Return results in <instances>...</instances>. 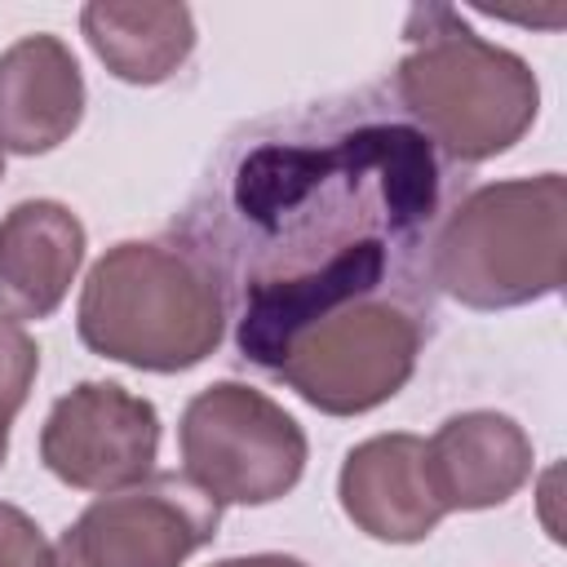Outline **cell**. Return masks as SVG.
Segmentation results:
<instances>
[{"label":"cell","mask_w":567,"mask_h":567,"mask_svg":"<svg viewBox=\"0 0 567 567\" xmlns=\"http://www.w3.org/2000/svg\"><path fill=\"white\" fill-rule=\"evenodd\" d=\"M346 518L385 545H416L443 523V505L430 483L425 439L377 434L346 452L337 474Z\"/></svg>","instance_id":"9c48e42d"},{"label":"cell","mask_w":567,"mask_h":567,"mask_svg":"<svg viewBox=\"0 0 567 567\" xmlns=\"http://www.w3.org/2000/svg\"><path fill=\"white\" fill-rule=\"evenodd\" d=\"M567 275L563 173L474 186L430 239V284L470 310L554 297Z\"/></svg>","instance_id":"277c9868"},{"label":"cell","mask_w":567,"mask_h":567,"mask_svg":"<svg viewBox=\"0 0 567 567\" xmlns=\"http://www.w3.org/2000/svg\"><path fill=\"white\" fill-rule=\"evenodd\" d=\"M0 567H53V545L40 523L9 501H0Z\"/></svg>","instance_id":"9a60e30c"},{"label":"cell","mask_w":567,"mask_h":567,"mask_svg":"<svg viewBox=\"0 0 567 567\" xmlns=\"http://www.w3.org/2000/svg\"><path fill=\"white\" fill-rule=\"evenodd\" d=\"M80 341L142 372H186L226 332V297L186 244L124 239L106 248L80 292Z\"/></svg>","instance_id":"3957f363"},{"label":"cell","mask_w":567,"mask_h":567,"mask_svg":"<svg viewBox=\"0 0 567 567\" xmlns=\"http://www.w3.org/2000/svg\"><path fill=\"white\" fill-rule=\"evenodd\" d=\"M443 164L430 137L372 97L319 102L230 137L182 217L213 270L235 346L275 368L315 319L368 297H421Z\"/></svg>","instance_id":"6da1fadb"},{"label":"cell","mask_w":567,"mask_h":567,"mask_svg":"<svg viewBox=\"0 0 567 567\" xmlns=\"http://www.w3.org/2000/svg\"><path fill=\"white\" fill-rule=\"evenodd\" d=\"M84 120V75L75 53L49 35H22L0 53V151L44 155Z\"/></svg>","instance_id":"30bf717a"},{"label":"cell","mask_w":567,"mask_h":567,"mask_svg":"<svg viewBox=\"0 0 567 567\" xmlns=\"http://www.w3.org/2000/svg\"><path fill=\"white\" fill-rule=\"evenodd\" d=\"M425 465L447 514L492 509L532 478V439L505 412H456L425 443Z\"/></svg>","instance_id":"7c38bea8"},{"label":"cell","mask_w":567,"mask_h":567,"mask_svg":"<svg viewBox=\"0 0 567 567\" xmlns=\"http://www.w3.org/2000/svg\"><path fill=\"white\" fill-rule=\"evenodd\" d=\"M186 478L217 505H270L301 483L306 430L270 394L244 381L204 385L177 425Z\"/></svg>","instance_id":"8992f818"},{"label":"cell","mask_w":567,"mask_h":567,"mask_svg":"<svg viewBox=\"0 0 567 567\" xmlns=\"http://www.w3.org/2000/svg\"><path fill=\"white\" fill-rule=\"evenodd\" d=\"M159 412L115 381H80L40 430L44 470L75 492H120L155 474Z\"/></svg>","instance_id":"ba28073f"},{"label":"cell","mask_w":567,"mask_h":567,"mask_svg":"<svg viewBox=\"0 0 567 567\" xmlns=\"http://www.w3.org/2000/svg\"><path fill=\"white\" fill-rule=\"evenodd\" d=\"M213 567H310V563H301L292 554H239V558H221Z\"/></svg>","instance_id":"2e32d148"},{"label":"cell","mask_w":567,"mask_h":567,"mask_svg":"<svg viewBox=\"0 0 567 567\" xmlns=\"http://www.w3.org/2000/svg\"><path fill=\"white\" fill-rule=\"evenodd\" d=\"M0 177H4V151H0Z\"/></svg>","instance_id":"e0dca14e"},{"label":"cell","mask_w":567,"mask_h":567,"mask_svg":"<svg viewBox=\"0 0 567 567\" xmlns=\"http://www.w3.org/2000/svg\"><path fill=\"white\" fill-rule=\"evenodd\" d=\"M221 505L177 470L97 496L53 545V567H182L217 536Z\"/></svg>","instance_id":"52a82bcc"},{"label":"cell","mask_w":567,"mask_h":567,"mask_svg":"<svg viewBox=\"0 0 567 567\" xmlns=\"http://www.w3.org/2000/svg\"><path fill=\"white\" fill-rule=\"evenodd\" d=\"M430 301L368 297L306 323L275 359V377L328 416H359L394 399L416 372Z\"/></svg>","instance_id":"5b68a950"},{"label":"cell","mask_w":567,"mask_h":567,"mask_svg":"<svg viewBox=\"0 0 567 567\" xmlns=\"http://www.w3.org/2000/svg\"><path fill=\"white\" fill-rule=\"evenodd\" d=\"M403 40L394 102L447 159L483 164L536 124L540 84L532 66L514 49L483 40L456 9H412Z\"/></svg>","instance_id":"7a4b0ae2"},{"label":"cell","mask_w":567,"mask_h":567,"mask_svg":"<svg viewBox=\"0 0 567 567\" xmlns=\"http://www.w3.org/2000/svg\"><path fill=\"white\" fill-rule=\"evenodd\" d=\"M35 372H40V346L22 323L0 315V465L9 456V425L22 412L35 385Z\"/></svg>","instance_id":"5bb4252c"},{"label":"cell","mask_w":567,"mask_h":567,"mask_svg":"<svg viewBox=\"0 0 567 567\" xmlns=\"http://www.w3.org/2000/svg\"><path fill=\"white\" fill-rule=\"evenodd\" d=\"M84 261V221L58 199H22L0 217V315L49 319Z\"/></svg>","instance_id":"8fae6325"},{"label":"cell","mask_w":567,"mask_h":567,"mask_svg":"<svg viewBox=\"0 0 567 567\" xmlns=\"http://www.w3.org/2000/svg\"><path fill=\"white\" fill-rule=\"evenodd\" d=\"M80 31L102 66L124 84H164L195 49V18L186 4H84Z\"/></svg>","instance_id":"4fadbf2b"}]
</instances>
